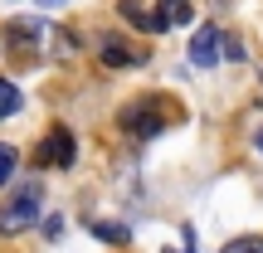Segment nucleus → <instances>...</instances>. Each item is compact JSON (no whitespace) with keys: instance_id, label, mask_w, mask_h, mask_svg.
Segmentation results:
<instances>
[{"instance_id":"f257e3e1","label":"nucleus","mask_w":263,"mask_h":253,"mask_svg":"<svg viewBox=\"0 0 263 253\" xmlns=\"http://www.w3.org/2000/svg\"><path fill=\"white\" fill-rule=\"evenodd\" d=\"M39 205H44V190H39V180H29V185H20L15 195L5 200V209H0V234H25L29 224L39 219Z\"/></svg>"},{"instance_id":"f03ea898","label":"nucleus","mask_w":263,"mask_h":253,"mask_svg":"<svg viewBox=\"0 0 263 253\" xmlns=\"http://www.w3.org/2000/svg\"><path fill=\"white\" fill-rule=\"evenodd\" d=\"M166 127H171V112H166L161 98H141V103H127L122 107V131H127V137H137V141L161 137Z\"/></svg>"},{"instance_id":"7ed1b4c3","label":"nucleus","mask_w":263,"mask_h":253,"mask_svg":"<svg viewBox=\"0 0 263 253\" xmlns=\"http://www.w3.org/2000/svg\"><path fill=\"white\" fill-rule=\"evenodd\" d=\"M73 156H78V141H73V131H68V127H49L44 141H39V151H34V161H39V166H49V170L73 166Z\"/></svg>"},{"instance_id":"20e7f679","label":"nucleus","mask_w":263,"mask_h":253,"mask_svg":"<svg viewBox=\"0 0 263 253\" xmlns=\"http://www.w3.org/2000/svg\"><path fill=\"white\" fill-rule=\"evenodd\" d=\"M219 44H224L219 25H200L195 39H190V64H195V68H210V64L219 59Z\"/></svg>"},{"instance_id":"39448f33","label":"nucleus","mask_w":263,"mask_h":253,"mask_svg":"<svg viewBox=\"0 0 263 253\" xmlns=\"http://www.w3.org/2000/svg\"><path fill=\"white\" fill-rule=\"evenodd\" d=\"M98 59H103L107 68H141V64H146V54H132L122 39H112V34L98 44Z\"/></svg>"},{"instance_id":"423d86ee","label":"nucleus","mask_w":263,"mask_h":253,"mask_svg":"<svg viewBox=\"0 0 263 253\" xmlns=\"http://www.w3.org/2000/svg\"><path fill=\"white\" fill-rule=\"evenodd\" d=\"M156 15H161V25H190L195 20V5L190 0H156Z\"/></svg>"},{"instance_id":"0eeeda50","label":"nucleus","mask_w":263,"mask_h":253,"mask_svg":"<svg viewBox=\"0 0 263 253\" xmlns=\"http://www.w3.org/2000/svg\"><path fill=\"white\" fill-rule=\"evenodd\" d=\"M122 15H127V25H132V29H146V34H166V25H161V15H156V10L122 5Z\"/></svg>"},{"instance_id":"6e6552de","label":"nucleus","mask_w":263,"mask_h":253,"mask_svg":"<svg viewBox=\"0 0 263 253\" xmlns=\"http://www.w3.org/2000/svg\"><path fill=\"white\" fill-rule=\"evenodd\" d=\"M20 107H25V93H20L10 78H0V122H5V117H15Z\"/></svg>"},{"instance_id":"1a4fd4ad","label":"nucleus","mask_w":263,"mask_h":253,"mask_svg":"<svg viewBox=\"0 0 263 253\" xmlns=\"http://www.w3.org/2000/svg\"><path fill=\"white\" fill-rule=\"evenodd\" d=\"M88 229H93V239H103V244H127V239H132L127 224H103V219H93Z\"/></svg>"},{"instance_id":"9d476101","label":"nucleus","mask_w":263,"mask_h":253,"mask_svg":"<svg viewBox=\"0 0 263 253\" xmlns=\"http://www.w3.org/2000/svg\"><path fill=\"white\" fill-rule=\"evenodd\" d=\"M15 166H20L15 146H5V141H0V185H10V176H15Z\"/></svg>"},{"instance_id":"9b49d317","label":"nucleus","mask_w":263,"mask_h":253,"mask_svg":"<svg viewBox=\"0 0 263 253\" xmlns=\"http://www.w3.org/2000/svg\"><path fill=\"white\" fill-rule=\"evenodd\" d=\"M219 253H263V239H234V244H224Z\"/></svg>"},{"instance_id":"f8f14e48","label":"nucleus","mask_w":263,"mask_h":253,"mask_svg":"<svg viewBox=\"0 0 263 253\" xmlns=\"http://www.w3.org/2000/svg\"><path fill=\"white\" fill-rule=\"evenodd\" d=\"M44 5H54V0H44Z\"/></svg>"},{"instance_id":"ddd939ff","label":"nucleus","mask_w":263,"mask_h":253,"mask_svg":"<svg viewBox=\"0 0 263 253\" xmlns=\"http://www.w3.org/2000/svg\"><path fill=\"white\" fill-rule=\"evenodd\" d=\"M180 253H190V248H180Z\"/></svg>"}]
</instances>
